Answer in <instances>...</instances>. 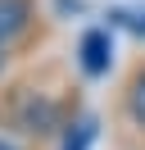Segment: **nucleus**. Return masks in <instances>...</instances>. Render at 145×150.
Instances as JSON below:
<instances>
[{"mask_svg": "<svg viewBox=\"0 0 145 150\" xmlns=\"http://www.w3.org/2000/svg\"><path fill=\"white\" fill-rule=\"evenodd\" d=\"M5 123L23 137H54L59 127H68L72 114H68V100L54 91H41V86H18L9 91V105H5Z\"/></svg>", "mask_w": 145, "mask_h": 150, "instance_id": "f257e3e1", "label": "nucleus"}, {"mask_svg": "<svg viewBox=\"0 0 145 150\" xmlns=\"http://www.w3.org/2000/svg\"><path fill=\"white\" fill-rule=\"evenodd\" d=\"M77 68L86 77H104L113 68V28H86L77 41Z\"/></svg>", "mask_w": 145, "mask_h": 150, "instance_id": "f03ea898", "label": "nucleus"}, {"mask_svg": "<svg viewBox=\"0 0 145 150\" xmlns=\"http://www.w3.org/2000/svg\"><path fill=\"white\" fill-rule=\"evenodd\" d=\"M36 28V0H0V46L14 55L18 41H27Z\"/></svg>", "mask_w": 145, "mask_h": 150, "instance_id": "7ed1b4c3", "label": "nucleus"}, {"mask_svg": "<svg viewBox=\"0 0 145 150\" xmlns=\"http://www.w3.org/2000/svg\"><path fill=\"white\" fill-rule=\"evenodd\" d=\"M122 114H127V123H132L136 132H145V59L122 82Z\"/></svg>", "mask_w": 145, "mask_h": 150, "instance_id": "20e7f679", "label": "nucleus"}, {"mask_svg": "<svg viewBox=\"0 0 145 150\" xmlns=\"http://www.w3.org/2000/svg\"><path fill=\"white\" fill-rule=\"evenodd\" d=\"M91 146H95V114H72L59 150H91Z\"/></svg>", "mask_w": 145, "mask_h": 150, "instance_id": "39448f33", "label": "nucleus"}, {"mask_svg": "<svg viewBox=\"0 0 145 150\" xmlns=\"http://www.w3.org/2000/svg\"><path fill=\"white\" fill-rule=\"evenodd\" d=\"M109 28H127L136 37H145V5H122V9L109 14Z\"/></svg>", "mask_w": 145, "mask_h": 150, "instance_id": "423d86ee", "label": "nucleus"}, {"mask_svg": "<svg viewBox=\"0 0 145 150\" xmlns=\"http://www.w3.org/2000/svg\"><path fill=\"white\" fill-rule=\"evenodd\" d=\"M5 68H9V50L0 46V77H5Z\"/></svg>", "mask_w": 145, "mask_h": 150, "instance_id": "0eeeda50", "label": "nucleus"}, {"mask_svg": "<svg viewBox=\"0 0 145 150\" xmlns=\"http://www.w3.org/2000/svg\"><path fill=\"white\" fill-rule=\"evenodd\" d=\"M0 150H23V146H14V141H5V137H0Z\"/></svg>", "mask_w": 145, "mask_h": 150, "instance_id": "6e6552de", "label": "nucleus"}]
</instances>
